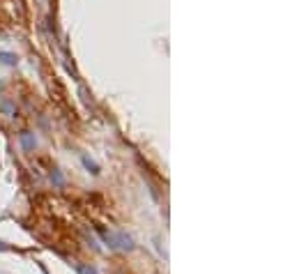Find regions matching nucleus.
Returning a JSON list of instances; mask_svg holds the SVG:
<instances>
[{"instance_id": "nucleus-1", "label": "nucleus", "mask_w": 297, "mask_h": 274, "mask_svg": "<svg viewBox=\"0 0 297 274\" xmlns=\"http://www.w3.org/2000/svg\"><path fill=\"white\" fill-rule=\"evenodd\" d=\"M99 233L106 237V242H108V247H113V249H122V251H131L134 249V237L127 233H104V230L99 228Z\"/></svg>"}, {"instance_id": "nucleus-2", "label": "nucleus", "mask_w": 297, "mask_h": 274, "mask_svg": "<svg viewBox=\"0 0 297 274\" xmlns=\"http://www.w3.org/2000/svg\"><path fill=\"white\" fill-rule=\"evenodd\" d=\"M81 164L86 166V170H88V173H92V175H99V164H97L95 159H90V157H88V155H83V157H81Z\"/></svg>"}, {"instance_id": "nucleus-3", "label": "nucleus", "mask_w": 297, "mask_h": 274, "mask_svg": "<svg viewBox=\"0 0 297 274\" xmlns=\"http://www.w3.org/2000/svg\"><path fill=\"white\" fill-rule=\"evenodd\" d=\"M21 145H23L25 150L35 148V139H32V136H30V131H23V134H21Z\"/></svg>"}, {"instance_id": "nucleus-4", "label": "nucleus", "mask_w": 297, "mask_h": 274, "mask_svg": "<svg viewBox=\"0 0 297 274\" xmlns=\"http://www.w3.org/2000/svg\"><path fill=\"white\" fill-rule=\"evenodd\" d=\"M0 60H3L5 65H16V55L7 53V51H0Z\"/></svg>"}, {"instance_id": "nucleus-5", "label": "nucleus", "mask_w": 297, "mask_h": 274, "mask_svg": "<svg viewBox=\"0 0 297 274\" xmlns=\"http://www.w3.org/2000/svg\"><path fill=\"white\" fill-rule=\"evenodd\" d=\"M51 180H53L58 187H62V182H65V180H62V175H60V170H53V173H51Z\"/></svg>"}, {"instance_id": "nucleus-6", "label": "nucleus", "mask_w": 297, "mask_h": 274, "mask_svg": "<svg viewBox=\"0 0 297 274\" xmlns=\"http://www.w3.org/2000/svg\"><path fill=\"white\" fill-rule=\"evenodd\" d=\"M79 269H81V274H99L95 267H79Z\"/></svg>"}]
</instances>
